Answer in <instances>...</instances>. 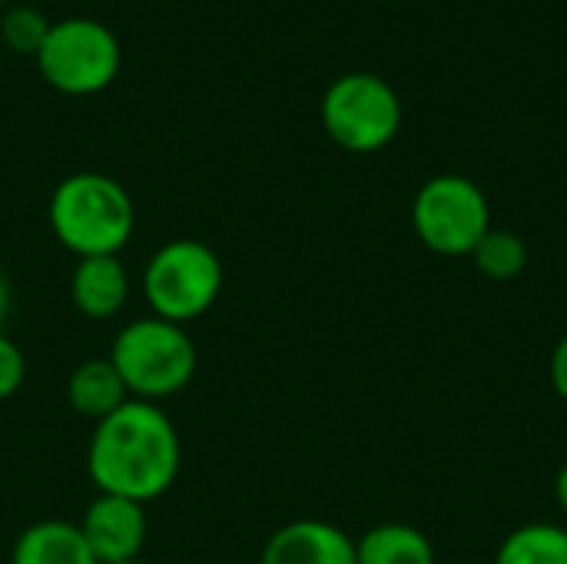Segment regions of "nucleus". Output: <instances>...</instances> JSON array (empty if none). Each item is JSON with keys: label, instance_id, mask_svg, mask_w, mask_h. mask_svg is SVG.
<instances>
[{"label": "nucleus", "instance_id": "nucleus-1", "mask_svg": "<svg viewBox=\"0 0 567 564\" xmlns=\"http://www.w3.org/2000/svg\"><path fill=\"white\" fill-rule=\"evenodd\" d=\"M179 435L156 402L130 399L96 422L86 449V472L96 492L123 495L140 505L169 492L179 475Z\"/></svg>", "mask_w": 567, "mask_h": 564}, {"label": "nucleus", "instance_id": "nucleus-2", "mask_svg": "<svg viewBox=\"0 0 567 564\" xmlns=\"http://www.w3.org/2000/svg\"><path fill=\"white\" fill-rule=\"evenodd\" d=\"M53 236L76 256H120L136 226L123 183L106 173H73L50 196Z\"/></svg>", "mask_w": 567, "mask_h": 564}, {"label": "nucleus", "instance_id": "nucleus-3", "mask_svg": "<svg viewBox=\"0 0 567 564\" xmlns=\"http://www.w3.org/2000/svg\"><path fill=\"white\" fill-rule=\"evenodd\" d=\"M110 362L140 402H159L186 389L196 376V346L186 326L159 316L123 326L113 339Z\"/></svg>", "mask_w": 567, "mask_h": 564}, {"label": "nucleus", "instance_id": "nucleus-4", "mask_svg": "<svg viewBox=\"0 0 567 564\" xmlns=\"http://www.w3.org/2000/svg\"><path fill=\"white\" fill-rule=\"evenodd\" d=\"M223 289V263L199 239H169L143 269V296L153 316L186 326L199 319Z\"/></svg>", "mask_w": 567, "mask_h": 564}, {"label": "nucleus", "instance_id": "nucleus-5", "mask_svg": "<svg viewBox=\"0 0 567 564\" xmlns=\"http://www.w3.org/2000/svg\"><path fill=\"white\" fill-rule=\"evenodd\" d=\"M120 40L93 17H63L50 23L43 47L37 50L40 76L66 96H93L106 90L120 73Z\"/></svg>", "mask_w": 567, "mask_h": 564}, {"label": "nucleus", "instance_id": "nucleus-6", "mask_svg": "<svg viewBox=\"0 0 567 564\" xmlns=\"http://www.w3.org/2000/svg\"><path fill=\"white\" fill-rule=\"evenodd\" d=\"M412 229L422 239V246L439 256H472L482 236L492 229L488 196L468 176H432L412 199Z\"/></svg>", "mask_w": 567, "mask_h": 564}, {"label": "nucleus", "instance_id": "nucleus-7", "mask_svg": "<svg viewBox=\"0 0 567 564\" xmlns=\"http://www.w3.org/2000/svg\"><path fill=\"white\" fill-rule=\"evenodd\" d=\"M322 126L349 153L385 150L402 126V100L375 73H342L322 93Z\"/></svg>", "mask_w": 567, "mask_h": 564}, {"label": "nucleus", "instance_id": "nucleus-8", "mask_svg": "<svg viewBox=\"0 0 567 564\" xmlns=\"http://www.w3.org/2000/svg\"><path fill=\"white\" fill-rule=\"evenodd\" d=\"M80 532L96 564L136 562L146 542V509L133 499L100 492L83 512Z\"/></svg>", "mask_w": 567, "mask_h": 564}, {"label": "nucleus", "instance_id": "nucleus-9", "mask_svg": "<svg viewBox=\"0 0 567 564\" xmlns=\"http://www.w3.org/2000/svg\"><path fill=\"white\" fill-rule=\"evenodd\" d=\"M262 564H359V558L355 539H349L339 525L299 519L269 535Z\"/></svg>", "mask_w": 567, "mask_h": 564}, {"label": "nucleus", "instance_id": "nucleus-10", "mask_svg": "<svg viewBox=\"0 0 567 564\" xmlns=\"http://www.w3.org/2000/svg\"><path fill=\"white\" fill-rule=\"evenodd\" d=\"M70 299L86 319H113L130 299V273L120 256H86L70 276Z\"/></svg>", "mask_w": 567, "mask_h": 564}, {"label": "nucleus", "instance_id": "nucleus-11", "mask_svg": "<svg viewBox=\"0 0 567 564\" xmlns=\"http://www.w3.org/2000/svg\"><path fill=\"white\" fill-rule=\"evenodd\" d=\"M130 389L123 382V376L116 372V366L106 359H86L80 362L70 379H66V402L76 416H86L93 422H103L106 416H113L116 409H123L130 402Z\"/></svg>", "mask_w": 567, "mask_h": 564}, {"label": "nucleus", "instance_id": "nucleus-12", "mask_svg": "<svg viewBox=\"0 0 567 564\" xmlns=\"http://www.w3.org/2000/svg\"><path fill=\"white\" fill-rule=\"evenodd\" d=\"M10 564H96L80 525L37 522L20 532Z\"/></svg>", "mask_w": 567, "mask_h": 564}, {"label": "nucleus", "instance_id": "nucleus-13", "mask_svg": "<svg viewBox=\"0 0 567 564\" xmlns=\"http://www.w3.org/2000/svg\"><path fill=\"white\" fill-rule=\"evenodd\" d=\"M355 558L359 564H435V548L415 525L385 522L355 542Z\"/></svg>", "mask_w": 567, "mask_h": 564}, {"label": "nucleus", "instance_id": "nucleus-14", "mask_svg": "<svg viewBox=\"0 0 567 564\" xmlns=\"http://www.w3.org/2000/svg\"><path fill=\"white\" fill-rule=\"evenodd\" d=\"M495 564H567V529L532 522L505 535Z\"/></svg>", "mask_w": 567, "mask_h": 564}, {"label": "nucleus", "instance_id": "nucleus-15", "mask_svg": "<svg viewBox=\"0 0 567 564\" xmlns=\"http://www.w3.org/2000/svg\"><path fill=\"white\" fill-rule=\"evenodd\" d=\"M478 273L485 279H495V283H508V279H518L528 266V246L518 233L512 229H488L482 236V243L475 246L472 253Z\"/></svg>", "mask_w": 567, "mask_h": 564}, {"label": "nucleus", "instance_id": "nucleus-16", "mask_svg": "<svg viewBox=\"0 0 567 564\" xmlns=\"http://www.w3.org/2000/svg\"><path fill=\"white\" fill-rule=\"evenodd\" d=\"M47 33H50V20L40 10H33V7H13L0 20V37L17 53L37 57V50L43 47Z\"/></svg>", "mask_w": 567, "mask_h": 564}, {"label": "nucleus", "instance_id": "nucleus-17", "mask_svg": "<svg viewBox=\"0 0 567 564\" xmlns=\"http://www.w3.org/2000/svg\"><path fill=\"white\" fill-rule=\"evenodd\" d=\"M23 379H27V359H23L20 346L0 332V402L17 396Z\"/></svg>", "mask_w": 567, "mask_h": 564}, {"label": "nucleus", "instance_id": "nucleus-18", "mask_svg": "<svg viewBox=\"0 0 567 564\" xmlns=\"http://www.w3.org/2000/svg\"><path fill=\"white\" fill-rule=\"evenodd\" d=\"M551 386L567 402V332L561 336V342L555 346V352H551Z\"/></svg>", "mask_w": 567, "mask_h": 564}, {"label": "nucleus", "instance_id": "nucleus-19", "mask_svg": "<svg viewBox=\"0 0 567 564\" xmlns=\"http://www.w3.org/2000/svg\"><path fill=\"white\" fill-rule=\"evenodd\" d=\"M7 312H10V283H7V276L0 273V332H3V319H7Z\"/></svg>", "mask_w": 567, "mask_h": 564}, {"label": "nucleus", "instance_id": "nucleus-20", "mask_svg": "<svg viewBox=\"0 0 567 564\" xmlns=\"http://www.w3.org/2000/svg\"><path fill=\"white\" fill-rule=\"evenodd\" d=\"M555 499H558L561 512L567 515V465L558 472V479H555Z\"/></svg>", "mask_w": 567, "mask_h": 564}, {"label": "nucleus", "instance_id": "nucleus-21", "mask_svg": "<svg viewBox=\"0 0 567 564\" xmlns=\"http://www.w3.org/2000/svg\"><path fill=\"white\" fill-rule=\"evenodd\" d=\"M116 564H143V562H140V558H136V562H116Z\"/></svg>", "mask_w": 567, "mask_h": 564}, {"label": "nucleus", "instance_id": "nucleus-22", "mask_svg": "<svg viewBox=\"0 0 567 564\" xmlns=\"http://www.w3.org/2000/svg\"><path fill=\"white\" fill-rule=\"evenodd\" d=\"M0 3H13V0H0Z\"/></svg>", "mask_w": 567, "mask_h": 564}]
</instances>
